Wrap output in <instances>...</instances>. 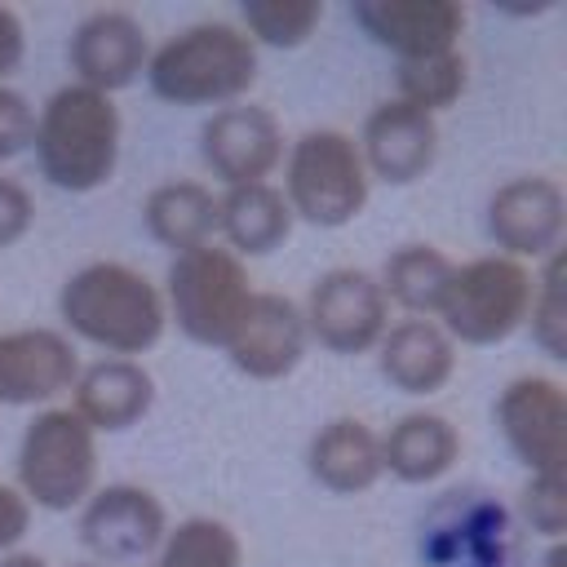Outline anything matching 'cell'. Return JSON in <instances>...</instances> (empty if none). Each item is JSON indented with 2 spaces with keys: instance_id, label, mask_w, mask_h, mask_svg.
Returning <instances> with one entry per match:
<instances>
[{
  "instance_id": "cell-27",
  "label": "cell",
  "mask_w": 567,
  "mask_h": 567,
  "mask_svg": "<svg viewBox=\"0 0 567 567\" xmlns=\"http://www.w3.org/2000/svg\"><path fill=\"white\" fill-rule=\"evenodd\" d=\"M239 31L252 44L266 49H301L315 27L323 22V4L319 0H244L239 4Z\"/></svg>"
},
{
  "instance_id": "cell-11",
  "label": "cell",
  "mask_w": 567,
  "mask_h": 567,
  "mask_svg": "<svg viewBox=\"0 0 567 567\" xmlns=\"http://www.w3.org/2000/svg\"><path fill=\"white\" fill-rule=\"evenodd\" d=\"M199 159L226 190L270 182V173L284 164V128L275 111L257 102L217 106L199 124Z\"/></svg>"
},
{
  "instance_id": "cell-1",
  "label": "cell",
  "mask_w": 567,
  "mask_h": 567,
  "mask_svg": "<svg viewBox=\"0 0 567 567\" xmlns=\"http://www.w3.org/2000/svg\"><path fill=\"white\" fill-rule=\"evenodd\" d=\"M58 319L66 337L106 350V359H137L159 346L168 328L164 292L124 261H89L58 288Z\"/></svg>"
},
{
  "instance_id": "cell-22",
  "label": "cell",
  "mask_w": 567,
  "mask_h": 567,
  "mask_svg": "<svg viewBox=\"0 0 567 567\" xmlns=\"http://www.w3.org/2000/svg\"><path fill=\"white\" fill-rule=\"evenodd\" d=\"M217 235L226 248L244 257H266L284 248L292 235V208L275 182H252V186H230L217 195Z\"/></svg>"
},
{
  "instance_id": "cell-14",
  "label": "cell",
  "mask_w": 567,
  "mask_h": 567,
  "mask_svg": "<svg viewBox=\"0 0 567 567\" xmlns=\"http://www.w3.org/2000/svg\"><path fill=\"white\" fill-rule=\"evenodd\" d=\"M80 377V350L62 328L0 332V408H35L71 394Z\"/></svg>"
},
{
  "instance_id": "cell-31",
  "label": "cell",
  "mask_w": 567,
  "mask_h": 567,
  "mask_svg": "<svg viewBox=\"0 0 567 567\" xmlns=\"http://www.w3.org/2000/svg\"><path fill=\"white\" fill-rule=\"evenodd\" d=\"M35 226V199L18 177H0V248H13Z\"/></svg>"
},
{
  "instance_id": "cell-18",
  "label": "cell",
  "mask_w": 567,
  "mask_h": 567,
  "mask_svg": "<svg viewBox=\"0 0 567 567\" xmlns=\"http://www.w3.org/2000/svg\"><path fill=\"white\" fill-rule=\"evenodd\" d=\"M155 403V377L142 368V359H97L80 363V377L71 385V412L93 434H120L133 430Z\"/></svg>"
},
{
  "instance_id": "cell-33",
  "label": "cell",
  "mask_w": 567,
  "mask_h": 567,
  "mask_svg": "<svg viewBox=\"0 0 567 567\" xmlns=\"http://www.w3.org/2000/svg\"><path fill=\"white\" fill-rule=\"evenodd\" d=\"M22 53H27V27L9 4H0V84H4V75L18 71Z\"/></svg>"
},
{
  "instance_id": "cell-6",
  "label": "cell",
  "mask_w": 567,
  "mask_h": 567,
  "mask_svg": "<svg viewBox=\"0 0 567 567\" xmlns=\"http://www.w3.org/2000/svg\"><path fill=\"white\" fill-rule=\"evenodd\" d=\"M164 310L168 323H177V332L195 346H226V337L235 332L239 315L252 301V279L244 270V261L221 248V244H204L190 252H177L164 279Z\"/></svg>"
},
{
  "instance_id": "cell-28",
  "label": "cell",
  "mask_w": 567,
  "mask_h": 567,
  "mask_svg": "<svg viewBox=\"0 0 567 567\" xmlns=\"http://www.w3.org/2000/svg\"><path fill=\"white\" fill-rule=\"evenodd\" d=\"M567 261L563 252L545 257L540 270H532V306H527V328H532V341L540 346V354H549L554 363L567 359Z\"/></svg>"
},
{
  "instance_id": "cell-34",
  "label": "cell",
  "mask_w": 567,
  "mask_h": 567,
  "mask_svg": "<svg viewBox=\"0 0 567 567\" xmlns=\"http://www.w3.org/2000/svg\"><path fill=\"white\" fill-rule=\"evenodd\" d=\"M0 567H49L40 554H22V549H13V554H0Z\"/></svg>"
},
{
  "instance_id": "cell-9",
  "label": "cell",
  "mask_w": 567,
  "mask_h": 567,
  "mask_svg": "<svg viewBox=\"0 0 567 567\" xmlns=\"http://www.w3.org/2000/svg\"><path fill=\"white\" fill-rule=\"evenodd\" d=\"M563 230H567V195L558 177L523 173L487 195V235L509 261L527 266L563 252Z\"/></svg>"
},
{
  "instance_id": "cell-30",
  "label": "cell",
  "mask_w": 567,
  "mask_h": 567,
  "mask_svg": "<svg viewBox=\"0 0 567 567\" xmlns=\"http://www.w3.org/2000/svg\"><path fill=\"white\" fill-rule=\"evenodd\" d=\"M31 128H35V106L18 89L0 84V164L31 146Z\"/></svg>"
},
{
  "instance_id": "cell-17",
  "label": "cell",
  "mask_w": 567,
  "mask_h": 567,
  "mask_svg": "<svg viewBox=\"0 0 567 567\" xmlns=\"http://www.w3.org/2000/svg\"><path fill=\"white\" fill-rule=\"evenodd\" d=\"M354 146L363 155L368 177H381L390 186H412L439 159V120L399 97H385L368 111Z\"/></svg>"
},
{
  "instance_id": "cell-2",
  "label": "cell",
  "mask_w": 567,
  "mask_h": 567,
  "mask_svg": "<svg viewBox=\"0 0 567 567\" xmlns=\"http://www.w3.org/2000/svg\"><path fill=\"white\" fill-rule=\"evenodd\" d=\"M40 177L66 195H89L115 177L120 164V106L115 97L62 84L35 115L31 128Z\"/></svg>"
},
{
  "instance_id": "cell-26",
  "label": "cell",
  "mask_w": 567,
  "mask_h": 567,
  "mask_svg": "<svg viewBox=\"0 0 567 567\" xmlns=\"http://www.w3.org/2000/svg\"><path fill=\"white\" fill-rule=\"evenodd\" d=\"M394 84H399V102L425 111L439 120V111L456 106L465 84H470V62L461 49L452 53H434V58H416V62H399L394 66Z\"/></svg>"
},
{
  "instance_id": "cell-4",
  "label": "cell",
  "mask_w": 567,
  "mask_h": 567,
  "mask_svg": "<svg viewBox=\"0 0 567 567\" xmlns=\"http://www.w3.org/2000/svg\"><path fill=\"white\" fill-rule=\"evenodd\" d=\"M284 199L292 221H310L319 230L350 226L372 195V177L350 133L341 128H310L284 155Z\"/></svg>"
},
{
  "instance_id": "cell-35",
  "label": "cell",
  "mask_w": 567,
  "mask_h": 567,
  "mask_svg": "<svg viewBox=\"0 0 567 567\" xmlns=\"http://www.w3.org/2000/svg\"><path fill=\"white\" fill-rule=\"evenodd\" d=\"M567 563V549H563V540H554L549 549H545V558H540V567H563Z\"/></svg>"
},
{
  "instance_id": "cell-13",
  "label": "cell",
  "mask_w": 567,
  "mask_h": 567,
  "mask_svg": "<svg viewBox=\"0 0 567 567\" xmlns=\"http://www.w3.org/2000/svg\"><path fill=\"white\" fill-rule=\"evenodd\" d=\"M310 332L301 306L284 292H252L248 310L239 315L235 332L226 337V359L248 381H284L306 359Z\"/></svg>"
},
{
  "instance_id": "cell-20",
  "label": "cell",
  "mask_w": 567,
  "mask_h": 567,
  "mask_svg": "<svg viewBox=\"0 0 567 567\" xmlns=\"http://www.w3.org/2000/svg\"><path fill=\"white\" fill-rule=\"evenodd\" d=\"M310 478L332 496H359L381 483V434L359 416H332L306 447Z\"/></svg>"
},
{
  "instance_id": "cell-16",
  "label": "cell",
  "mask_w": 567,
  "mask_h": 567,
  "mask_svg": "<svg viewBox=\"0 0 567 567\" xmlns=\"http://www.w3.org/2000/svg\"><path fill=\"white\" fill-rule=\"evenodd\" d=\"M66 58H71L75 84L97 89V93L111 97L146 71L151 40H146V27L128 9H93L71 31Z\"/></svg>"
},
{
  "instance_id": "cell-19",
  "label": "cell",
  "mask_w": 567,
  "mask_h": 567,
  "mask_svg": "<svg viewBox=\"0 0 567 567\" xmlns=\"http://www.w3.org/2000/svg\"><path fill=\"white\" fill-rule=\"evenodd\" d=\"M377 368L399 394H439L456 372V346L434 319H399L377 341Z\"/></svg>"
},
{
  "instance_id": "cell-21",
  "label": "cell",
  "mask_w": 567,
  "mask_h": 567,
  "mask_svg": "<svg viewBox=\"0 0 567 567\" xmlns=\"http://www.w3.org/2000/svg\"><path fill=\"white\" fill-rule=\"evenodd\" d=\"M461 461V430L439 412H408L381 434V470L408 487L443 478Z\"/></svg>"
},
{
  "instance_id": "cell-3",
  "label": "cell",
  "mask_w": 567,
  "mask_h": 567,
  "mask_svg": "<svg viewBox=\"0 0 567 567\" xmlns=\"http://www.w3.org/2000/svg\"><path fill=\"white\" fill-rule=\"evenodd\" d=\"M146 84L173 106H230L257 84V44L235 22H195L146 58Z\"/></svg>"
},
{
  "instance_id": "cell-15",
  "label": "cell",
  "mask_w": 567,
  "mask_h": 567,
  "mask_svg": "<svg viewBox=\"0 0 567 567\" xmlns=\"http://www.w3.org/2000/svg\"><path fill=\"white\" fill-rule=\"evenodd\" d=\"M350 18L399 62L452 53L465 31V9L456 0H354Z\"/></svg>"
},
{
  "instance_id": "cell-10",
  "label": "cell",
  "mask_w": 567,
  "mask_h": 567,
  "mask_svg": "<svg viewBox=\"0 0 567 567\" xmlns=\"http://www.w3.org/2000/svg\"><path fill=\"white\" fill-rule=\"evenodd\" d=\"M168 536V514L155 492L137 483H106L80 505V540L97 567L151 563Z\"/></svg>"
},
{
  "instance_id": "cell-36",
  "label": "cell",
  "mask_w": 567,
  "mask_h": 567,
  "mask_svg": "<svg viewBox=\"0 0 567 567\" xmlns=\"http://www.w3.org/2000/svg\"><path fill=\"white\" fill-rule=\"evenodd\" d=\"M80 567H97V563H80Z\"/></svg>"
},
{
  "instance_id": "cell-32",
  "label": "cell",
  "mask_w": 567,
  "mask_h": 567,
  "mask_svg": "<svg viewBox=\"0 0 567 567\" xmlns=\"http://www.w3.org/2000/svg\"><path fill=\"white\" fill-rule=\"evenodd\" d=\"M27 532H31V505H27V496L13 483L0 478V554H13Z\"/></svg>"
},
{
  "instance_id": "cell-25",
  "label": "cell",
  "mask_w": 567,
  "mask_h": 567,
  "mask_svg": "<svg viewBox=\"0 0 567 567\" xmlns=\"http://www.w3.org/2000/svg\"><path fill=\"white\" fill-rule=\"evenodd\" d=\"M244 563V545L235 536L230 523L221 518H182L177 527H168L164 545L155 549V558L146 567H239Z\"/></svg>"
},
{
  "instance_id": "cell-24",
  "label": "cell",
  "mask_w": 567,
  "mask_h": 567,
  "mask_svg": "<svg viewBox=\"0 0 567 567\" xmlns=\"http://www.w3.org/2000/svg\"><path fill=\"white\" fill-rule=\"evenodd\" d=\"M452 270H456V261L443 248H434V244H403V248H394L385 257L377 284H381L390 306L408 310L412 319H434Z\"/></svg>"
},
{
  "instance_id": "cell-7",
  "label": "cell",
  "mask_w": 567,
  "mask_h": 567,
  "mask_svg": "<svg viewBox=\"0 0 567 567\" xmlns=\"http://www.w3.org/2000/svg\"><path fill=\"white\" fill-rule=\"evenodd\" d=\"M532 306V270L501 252L461 261L443 288L434 323L452 346H501L514 337Z\"/></svg>"
},
{
  "instance_id": "cell-5",
  "label": "cell",
  "mask_w": 567,
  "mask_h": 567,
  "mask_svg": "<svg viewBox=\"0 0 567 567\" xmlns=\"http://www.w3.org/2000/svg\"><path fill=\"white\" fill-rule=\"evenodd\" d=\"M31 509L66 514L97 492V434L71 408H44L18 443V483Z\"/></svg>"
},
{
  "instance_id": "cell-12",
  "label": "cell",
  "mask_w": 567,
  "mask_h": 567,
  "mask_svg": "<svg viewBox=\"0 0 567 567\" xmlns=\"http://www.w3.org/2000/svg\"><path fill=\"white\" fill-rule=\"evenodd\" d=\"M496 425L527 474H563L567 394L554 377L527 372L496 394Z\"/></svg>"
},
{
  "instance_id": "cell-8",
  "label": "cell",
  "mask_w": 567,
  "mask_h": 567,
  "mask_svg": "<svg viewBox=\"0 0 567 567\" xmlns=\"http://www.w3.org/2000/svg\"><path fill=\"white\" fill-rule=\"evenodd\" d=\"M301 319L310 341H319L328 354H368L390 328V301L377 275L359 266H337L310 284Z\"/></svg>"
},
{
  "instance_id": "cell-23",
  "label": "cell",
  "mask_w": 567,
  "mask_h": 567,
  "mask_svg": "<svg viewBox=\"0 0 567 567\" xmlns=\"http://www.w3.org/2000/svg\"><path fill=\"white\" fill-rule=\"evenodd\" d=\"M142 221H146V235L159 248H168L173 257L204 248L217 235V195H213V186H204L195 177L159 182L142 199Z\"/></svg>"
},
{
  "instance_id": "cell-29",
  "label": "cell",
  "mask_w": 567,
  "mask_h": 567,
  "mask_svg": "<svg viewBox=\"0 0 567 567\" xmlns=\"http://www.w3.org/2000/svg\"><path fill=\"white\" fill-rule=\"evenodd\" d=\"M518 509L527 518V527L536 536H545L549 545L563 540L567 532V492H563V474H527L523 492H518Z\"/></svg>"
}]
</instances>
